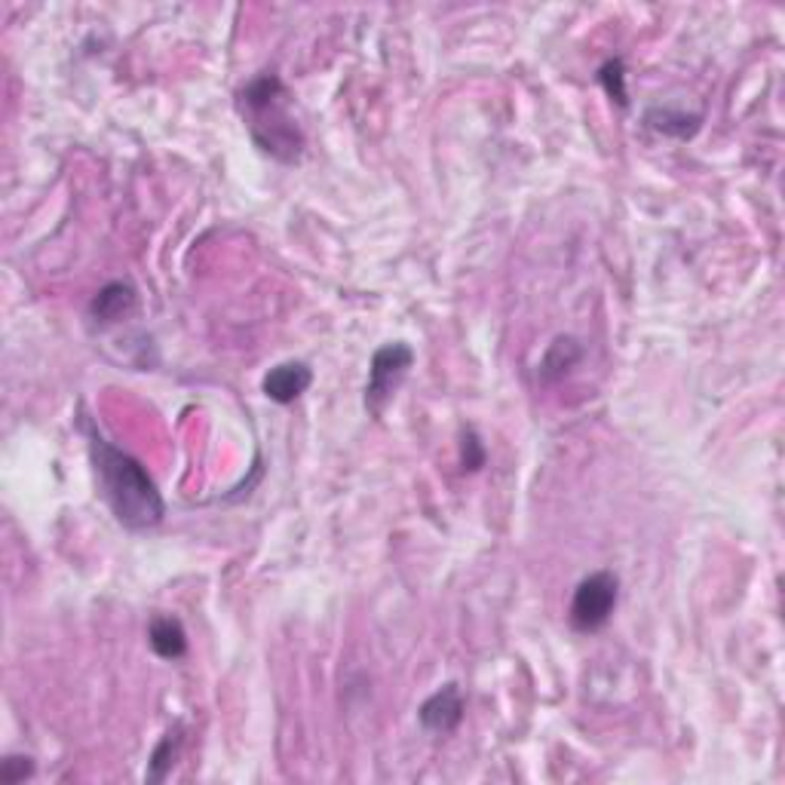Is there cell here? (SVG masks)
<instances>
[{
	"instance_id": "10",
	"label": "cell",
	"mask_w": 785,
	"mask_h": 785,
	"mask_svg": "<svg viewBox=\"0 0 785 785\" xmlns=\"http://www.w3.org/2000/svg\"><path fill=\"white\" fill-rule=\"evenodd\" d=\"M648 126L663 133V136L672 138H691L697 129H700V114H684V111H672V108H650L648 111Z\"/></svg>"
},
{
	"instance_id": "11",
	"label": "cell",
	"mask_w": 785,
	"mask_h": 785,
	"mask_svg": "<svg viewBox=\"0 0 785 785\" xmlns=\"http://www.w3.org/2000/svg\"><path fill=\"white\" fill-rule=\"evenodd\" d=\"M181 728H172V731L163 736L160 743H157V749H154V755H150V764H148V783H163L166 776H169V771H172V764H176L178 752H181Z\"/></svg>"
},
{
	"instance_id": "13",
	"label": "cell",
	"mask_w": 785,
	"mask_h": 785,
	"mask_svg": "<svg viewBox=\"0 0 785 785\" xmlns=\"http://www.w3.org/2000/svg\"><path fill=\"white\" fill-rule=\"evenodd\" d=\"M461 467H463V473H475V470H482V467H485V446H482V439H479L473 430H467V433H463Z\"/></svg>"
},
{
	"instance_id": "1",
	"label": "cell",
	"mask_w": 785,
	"mask_h": 785,
	"mask_svg": "<svg viewBox=\"0 0 785 785\" xmlns=\"http://www.w3.org/2000/svg\"><path fill=\"white\" fill-rule=\"evenodd\" d=\"M81 427L86 433V446H90V458H93L102 498L111 506L114 519L129 531L157 528L163 515H166V503H163V494L154 485L148 470L133 454H126L114 442H108L90 420H83Z\"/></svg>"
},
{
	"instance_id": "5",
	"label": "cell",
	"mask_w": 785,
	"mask_h": 785,
	"mask_svg": "<svg viewBox=\"0 0 785 785\" xmlns=\"http://www.w3.org/2000/svg\"><path fill=\"white\" fill-rule=\"evenodd\" d=\"M420 728L433 736H448L461 728L463 721V693L454 681H448L446 688H439L433 697H427L420 705Z\"/></svg>"
},
{
	"instance_id": "3",
	"label": "cell",
	"mask_w": 785,
	"mask_h": 785,
	"mask_svg": "<svg viewBox=\"0 0 785 785\" xmlns=\"http://www.w3.org/2000/svg\"><path fill=\"white\" fill-rule=\"evenodd\" d=\"M620 601V580L614 571H596L583 577L571 598V626L577 632H598L614 617Z\"/></svg>"
},
{
	"instance_id": "14",
	"label": "cell",
	"mask_w": 785,
	"mask_h": 785,
	"mask_svg": "<svg viewBox=\"0 0 785 785\" xmlns=\"http://www.w3.org/2000/svg\"><path fill=\"white\" fill-rule=\"evenodd\" d=\"M31 773H34V761L25 758V755H10L0 767V779L3 783H25Z\"/></svg>"
},
{
	"instance_id": "2",
	"label": "cell",
	"mask_w": 785,
	"mask_h": 785,
	"mask_svg": "<svg viewBox=\"0 0 785 785\" xmlns=\"http://www.w3.org/2000/svg\"><path fill=\"white\" fill-rule=\"evenodd\" d=\"M237 111L261 154L280 163H299L304 154V129L292 114V95L285 83L264 71L237 93Z\"/></svg>"
},
{
	"instance_id": "6",
	"label": "cell",
	"mask_w": 785,
	"mask_h": 785,
	"mask_svg": "<svg viewBox=\"0 0 785 785\" xmlns=\"http://www.w3.org/2000/svg\"><path fill=\"white\" fill-rule=\"evenodd\" d=\"M313 384V368L307 363H283V366L271 368L264 380H261V390L264 396L276 402V406H292L301 393L307 390Z\"/></svg>"
},
{
	"instance_id": "8",
	"label": "cell",
	"mask_w": 785,
	"mask_h": 785,
	"mask_svg": "<svg viewBox=\"0 0 785 785\" xmlns=\"http://www.w3.org/2000/svg\"><path fill=\"white\" fill-rule=\"evenodd\" d=\"M148 641L160 660H181L188 653V632L178 617L157 614L148 626Z\"/></svg>"
},
{
	"instance_id": "4",
	"label": "cell",
	"mask_w": 785,
	"mask_h": 785,
	"mask_svg": "<svg viewBox=\"0 0 785 785\" xmlns=\"http://www.w3.org/2000/svg\"><path fill=\"white\" fill-rule=\"evenodd\" d=\"M415 366V350L408 347L406 341H396V344H384L371 356V366H368V384H366V408L368 415L380 418L384 408L390 402L399 384L406 380L408 368Z\"/></svg>"
},
{
	"instance_id": "12",
	"label": "cell",
	"mask_w": 785,
	"mask_h": 785,
	"mask_svg": "<svg viewBox=\"0 0 785 785\" xmlns=\"http://www.w3.org/2000/svg\"><path fill=\"white\" fill-rule=\"evenodd\" d=\"M598 81H601V86H605V93L620 105V108H626L629 105V95H626V69H624V59H608L605 65H601V71H598Z\"/></svg>"
},
{
	"instance_id": "9",
	"label": "cell",
	"mask_w": 785,
	"mask_h": 785,
	"mask_svg": "<svg viewBox=\"0 0 785 785\" xmlns=\"http://www.w3.org/2000/svg\"><path fill=\"white\" fill-rule=\"evenodd\" d=\"M583 356V347L577 338H555L553 344H550V350H546V356H543L541 363V378L546 380V384H553V380L565 378L571 368L580 363Z\"/></svg>"
},
{
	"instance_id": "7",
	"label": "cell",
	"mask_w": 785,
	"mask_h": 785,
	"mask_svg": "<svg viewBox=\"0 0 785 785\" xmlns=\"http://www.w3.org/2000/svg\"><path fill=\"white\" fill-rule=\"evenodd\" d=\"M138 307V292L133 289L129 283H108L102 285L98 292H95L93 304H90V316H93L95 323L102 325H111V323H121V320H126V316H133Z\"/></svg>"
}]
</instances>
